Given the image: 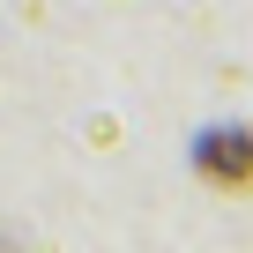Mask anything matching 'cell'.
Returning <instances> with one entry per match:
<instances>
[{"label": "cell", "mask_w": 253, "mask_h": 253, "mask_svg": "<svg viewBox=\"0 0 253 253\" xmlns=\"http://www.w3.org/2000/svg\"><path fill=\"white\" fill-rule=\"evenodd\" d=\"M194 171H201L209 186H223V194H246V186H253V134H246V126H216V134H201Z\"/></svg>", "instance_id": "6da1fadb"}]
</instances>
